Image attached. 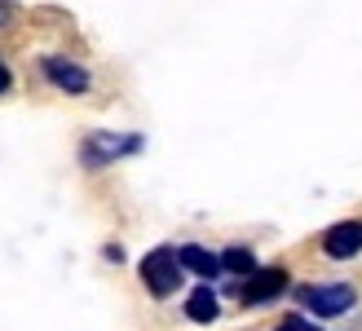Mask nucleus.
Wrapping results in <instances>:
<instances>
[{"label": "nucleus", "instance_id": "1", "mask_svg": "<svg viewBox=\"0 0 362 331\" xmlns=\"http://www.w3.org/2000/svg\"><path fill=\"white\" fill-rule=\"evenodd\" d=\"M137 274H141V283H146L151 296H173V291L181 287V261H177V248H151L146 256L137 261Z\"/></svg>", "mask_w": 362, "mask_h": 331}, {"label": "nucleus", "instance_id": "2", "mask_svg": "<svg viewBox=\"0 0 362 331\" xmlns=\"http://www.w3.org/2000/svg\"><path fill=\"white\" fill-rule=\"evenodd\" d=\"M296 301L314 318H340L358 305V291L349 283H305V287H296Z\"/></svg>", "mask_w": 362, "mask_h": 331}, {"label": "nucleus", "instance_id": "3", "mask_svg": "<svg viewBox=\"0 0 362 331\" xmlns=\"http://www.w3.org/2000/svg\"><path fill=\"white\" fill-rule=\"evenodd\" d=\"M141 146H146V141H141L137 133H88L84 146H80V159H84V168H102V163L137 155Z\"/></svg>", "mask_w": 362, "mask_h": 331}, {"label": "nucleus", "instance_id": "4", "mask_svg": "<svg viewBox=\"0 0 362 331\" xmlns=\"http://www.w3.org/2000/svg\"><path fill=\"white\" fill-rule=\"evenodd\" d=\"M283 291H287V269L283 265H265V269L247 274L239 283V301L243 305H269V301H279Z\"/></svg>", "mask_w": 362, "mask_h": 331}, {"label": "nucleus", "instance_id": "5", "mask_svg": "<svg viewBox=\"0 0 362 331\" xmlns=\"http://www.w3.org/2000/svg\"><path fill=\"white\" fill-rule=\"evenodd\" d=\"M40 71H45V80L53 84V88H62V93H88V88H93V76H88V71L80 66V62H66V58H40Z\"/></svg>", "mask_w": 362, "mask_h": 331}, {"label": "nucleus", "instance_id": "6", "mask_svg": "<svg viewBox=\"0 0 362 331\" xmlns=\"http://www.w3.org/2000/svg\"><path fill=\"white\" fill-rule=\"evenodd\" d=\"M322 252L332 256V261H354L362 252V221H340L322 234Z\"/></svg>", "mask_w": 362, "mask_h": 331}, {"label": "nucleus", "instance_id": "7", "mask_svg": "<svg viewBox=\"0 0 362 331\" xmlns=\"http://www.w3.org/2000/svg\"><path fill=\"white\" fill-rule=\"evenodd\" d=\"M177 261H181V269L199 274L204 283H212L216 274H221V256H216V252H208L204 243H186V248H177Z\"/></svg>", "mask_w": 362, "mask_h": 331}, {"label": "nucleus", "instance_id": "8", "mask_svg": "<svg viewBox=\"0 0 362 331\" xmlns=\"http://www.w3.org/2000/svg\"><path fill=\"white\" fill-rule=\"evenodd\" d=\"M216 314H221L216 287H212V283H199L190 296H186V318H190V323H216Z\"/></svg>", "mask_w": 362, "mask_h": 331}, {"label": "nucleus", "instance_id": "9", "mask_svg": "<svg viewBox=\"0 0 362 331\" xmlns=\"http://www.w3.org/2000/svg\"><path fill=\"white\" fill-rule=\"evenodd\" d=\"M221 269L247 279V274H257L261 265H257V256H252V248H226V252H221Z\"/></svg>", "mask_w": 362, "mask_h": 331}, {"label": "nucleus", "instance_id": "10", "mask_svg": "<svg viewBox=\"0 0 362 331\" xmlns=\"http://www.w3.org/2000/svg\"><path fill=\"white\" fill-rule=\"evenodd\" d=\"M279 331H322V327L310 323L305 314H283V318H279Z\"/></svg>", "mask_w": 362, "mask_h": 331}, {"label": "nucleus", "instance_id": "11", "mask_svg": "<svg viewBox=\"0 0 362 331\" xmlns=\"http://www.w3.org/2000/svg\"><path fill=\"white\" fill-rule=\"evenodd\" d=\"M9 84H13V76H9V66L0 62V93H9Z\"/></svg>", "mask_w": 362, "mask_h": 331}]
</instances>
